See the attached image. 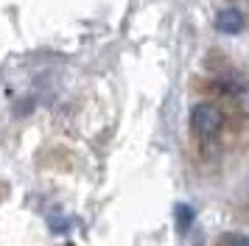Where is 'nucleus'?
Segmentation results:
<instances>
[{
  "label": "nucleus",
  "mask_w": 249,
  "mask_h": 246,
  "mask_svg": "<svg viewBox=\"0 0 249 246\" xmlns=\"http://www.w3.org/2000/svg\"><path fill=\"white\" fill-rule=\"evenodd\" d=\"M221 126H224V115L210 101H202L191 109V132L199 140H213L215 134L221 132Z\"/></svg>",
  "instance_id": "nucleus-1"
},
{
  "label": "nucleus",
  "mask_w": 249,
  "mask_h": 246,
  "mask_svg": "<svg viewBox=\"0 0 249 246\" xmlns=\"http://www.w3.org/2000/svg\"><path fill=\"white\" fill-rule=\"evenodd\" d=\"M244 25H247V17H244L241 9L230 6V9H221L215 14V31H221V34H241Z\"/></svg>",
  "instance_id": "nucleus-2"
},
{
  "label": "nucleus",
  "mask_w": 249,
  "mask_h": 246,
  "mask_svg": "<svg viewBox=\"0 0 249 246\" xmlns=\"http://www.w3.org/2000/svg\"><path fill=\"white\" fill-rule=\"evenodd\" d=\"M174 218H177V227H179V232H188V229L193 227V221H196V210H193L191 204L179 201V204L174 207Z\"/></svg>",
  "instance_id": "nucleus-3"
},
{
  "label": "nucleus",
  "mask_w": 249,
  "mask_h": 246,
  "mask_svg": "<svg viewBox=\"0 0 249 246\" xmlns=\"http://www.w3.org/2000/svg\"><path fill=\"white\" fill-rule=\"evenodd\" d=\"M221 246H249V238L241 232H224L221 235Z\"/></svg>",
  "instance_id": "nucleus-4"
}]
</instances>
